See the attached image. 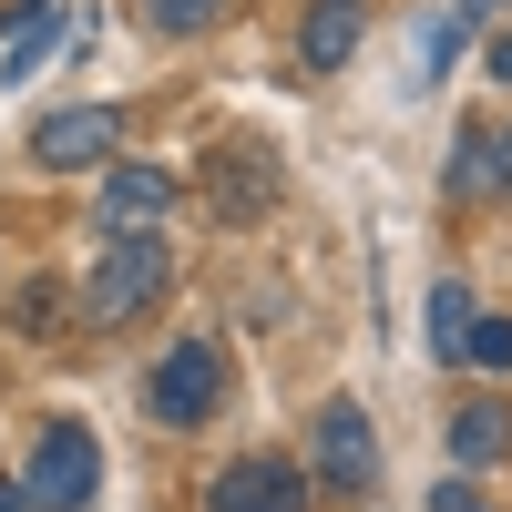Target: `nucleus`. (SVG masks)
Listing matches in <instances>:
<instances>
[{
    "label": "nucleus",
    "instance_id": "1",
    "mask_svg": "<svg viewBox=\"0 0 512 512\" xmlns=\"http://www.w3.org/2000/svg\"><path fill=\"white\" fill-rule=\"evenodd\" d=\"M154 287H164V236L134 226V236H113V246H103V267H93V277H82V318L113 328V318L154 308Z\"/></svg>",
    "mask_w": 512,
    "mask_h": 512
},
{
    "label": "nucleus",
    "instance_id": "2",
    "mask_svg": "<svg viewBox=\"0 0 512 512\" xmlns=\"http://www.w3.org/2000/svg\"><path fill=\"white\" fill-rule=\"evenodd\" d=\"M216 400H226V359L205 349V338H185V349H164V359L144 369V410L164 420V431H195Z\"/></svg>",
    "mask_w": 512,
    "mask_h": 512
},
{
    "label": "nucleus",
    "instance_id": "3",
    "mask_svg": "<svg viewBox=\"0 0 512 512\" xmlns=\"http://www.w3.org/2000/svg\"><path fill=\"white\" fill-rule=\"evenodd\" d=\"M21 482H31V512H82V502H93V482H103V441L82 431V420H52Z\"/></svg>",
    "mask_w": 512,
    "mask_h": 512
},
{
    "label": "nucleus",
    "instance_id": "4",
    "mask_svg": "<svg viewBox=\"0 0 512 512\" xmlns=\"http://www.w3.org/2000/svg\"><path fill=\"white\" fill-rule=\"evenodd\" d=\"M318 482L328 492H369L379 482V431H369L359 400H328L318 410Z\"/></svg>",
    "mask_w": 512,
    "mask_h": 512
},
{
    "label": "nucleus",
    "instance_id": "5",
    "mask_svg": "<svg viewBox=\"0 0 512 512\" xmlns=\"http://www.w3.org/2000/svg\"><path fill=\"white\" fill-rule=\"evenodd\" d=\"M123 144V113L103 103H82V113H41L31 123V164H52V175H72V164H103Z\"/></svg>",
    "mask_w": 512,
    "mask_h": 512
},
{
    "label": "nucleus",
    "instance_id": "6",
    "mask_svg": "<svg viewBox=\"0 0 512 512\" xmlns=\"http://www.w3.org/2000/svg\"><path fill=\"white\" fill-rule=\"evenodd\" d=\"M216 512H308V482L287 461H226L216 472Z\"/></svg>",
    "mask_w": 512,
    "mask_h": 512
},
{
    "label": "nucleus",
    "instance_id": "7",
    "mask_svg": "<svg viewBox=\"0 0 512 512\" xmlns=\"http://www.w3.org/2000/svg\"><path fill=\"white\" fill-rule=\"evenodd\" d=\"M164 205H175V175H164V164H123V175L103 185V236L164 226Z\"/></svg>",
    "mask_w": 512,
    "mask_h": 512
},
{
    "label": "nucleus",
    "instance_id": "8",
    "mask_svg": "<svg viewBox=\"0 0 512 512\" xmlns=\"http://www.w3.org/2000/svg\"><path fill=\"white\" fill-rule=\"evenodd\" d=\"M359 31H369V11H359V0H318V11H308V31H297V52H308V72H338V62L359 52Z\"/></svg>",
    "mask_w": 512,
    "mask_h": 512
},
{
    "label": "nucleus",
    "instance_id": "9",
    "mask_svg": "<svg viewBox=\"0 0 512 512\" xmlns=\"http://www.w3.org/2000/svg\"><path fill=\"white\" fill-rule=\"evenodd\" d=\"M431 349H441L451 369H472V287H461V277L431 287Z\"/></svg>",
    "mask_w": 512,
    "mask_h": 512
},
{
    "label": "nucleus",
    "instance_id": "10",
    "mask_svg": "<svg viewBox=\"0 0 512 512\" xmlns=\"http://www.w3.org/2000/svg\"><path fill=\"white\" fill-rule=\"evenodd\" d=\"M502 451H512V420H502L492 400L451 420V461H461V472H492V461H502Z\"/></svg>",
    "mask_w": 512,
    "mask_h": 512
},
{
    "label": "nucleus",
    "instance_id": "11",
    "mask_svg": "<svg viewBox=\"0 0 512 512\" xmlns=\"http://www.w3.org/2000/svg\"><path fill=\"white\" fill-rule=\"evenodd\" d=\"M216 11H226V0H144V21H154V31H175V41H185V31H205Z\"/></svg>",
    "mask_w": 512,
    "mask_h": 512
},
{
    "label": "nucleus",
    "instance_id": "12",
    "mask_svg": "<svg viewBox=\"0 0 512 512\" xmlns=\"http://www.w3.org/2000/svg\"><path fill=\"white\" fill-rule=\"evenodd\" d=\"M472 359H482V369H512V318H492V328H472Z\"/></svg>",
    "mask_w": 512,
    "mask_h": 512
},
{
    "label": "nucleus",
    "instance_id": "13",
    "mask_svg": "<svg viewBox=\"0 0 512 512\" xmlns=\"http://www.w3.org/2000/svg\"><path fill=\"white\" fill-rule=\"evenodd\" d=\"M431 512H482V492H472V482H441V492H431Z\"/></svg>",
    "mask_w": 512,
    "mask_h": 512
},
{
    "label": "nucleus",
    "instance_id": "14",
    "mask_svg": "<svg viewBox=\"0 0 512 512\" xmlns=\"http://www.w3.org/2000/svg\"><path fill=\"white\" fill-rule=\"evenodd\" d=\"M492 185H502V195H512V134H502V144H492Z\"/></svg>",
    "mask_w": 512,
    "mask_h": 512
},
{
    "label": "nucleus",
    "instance_id": "15",
    "mask_svg": "<svg viewBox=\"0 0 512 512\" xmlns=\"http://www.w3.org/2000/svg\"><path fill=\"white\" fill-rule=\"evenodd\" d=\"M0 512H31V482H0Z\"/></svg>",
    "mask_w": 512,
    "mask_h": 512
},
{
    "label": "nucleus",
    "instance_id": "16",
    "mask_svg": "<svg viewBox=\"0 0 512 512\" xmlns=\"http://www.w3.org/2000/svg\"><path fill=\"white\" fill-rule=\"evenodd\" d=\"M492 82H512V31H502V41H492Z\"/></svg>",
    "mask_w": 512,
    "mask_h": 512
}]
</instances>
